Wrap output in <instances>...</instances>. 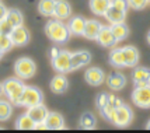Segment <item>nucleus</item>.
Here are the masks:
<instances>
[{
  "label": "nucleus",
  "instance_id": "nucleus-1",
  "mask_svg": "<svg viewBox=\"0 0 150 133\" xmlns=\"http://www.w3.org/2000/svg\"><path fill=\"white\" fill-rule=\"evenodd\" d=\"M45 34L46 37L49 38V39L55 42V44H58V45H63L66 44L69 38H70V31H69V28L67 25H65L62 20H51L46 23L45 25Z\"/></svg>",
  "mask_w": 150,
  "mask_h": 133
},
{
  "label": "nucleus",
  "instance_id": "nucleus-2",
  "mask_svg": "<svg viewBox=\"0 0 150 133\" xmlns=\"http://www.w3.org/2000/svg\"><path fill=\"white\" fill-rule=\"evenodd\" d=\"M128 0H111V4L108 7V10L105 11L104 17L110 21L111 24L115 23H124L128 11Z\"/></svg>",
  "mask_w": 150,
  "mask_h": 133
},
{
  "label": "nucleus",
  "instance_id": "nucleus-3",
  "mask_svg": "<svg viewBox=\"0 0 150 133\" xmlns=\"http://www.w3.org/2000/svg\"><path fill=\"white\" fill-rule=\"evenodd\" d=\"M24 83L18 79H7L4 83H3V90H4V94L8 98L10 102H13L16 105H18L20 98L24 93Z\"/></svg>",
  "mask_w": 150,
  "mask_h": 133
},
{
  "label": "nucleus",
  "instance_id": "nucleus-4",
  "mask_svg": "<svg viewBox=\"0 0 150 133\" xmlns=\"http://www.w3.org/2000/svg\"><path fill=\"white\" fill-rule=\"evenodd\" d=\"M14 72H16V76L21 80L31 79L37 73V65L30 58H20L14 63Z\"/></svg>",
  "mask_w": 150,
  "mask_h": 133
},
{
  "label": "nucleus",
  "instance_id": "nucleus-5",
  "mask_svg": "<svg viewBox=\"0 0 150 133\" xmlns=\"http://www.w3.org/2000/svg\"><path fill=\"white\" fill-rule=\"evenodd\" d=\"M42 101H44V94H42V91L39 88L25 86L24 93H23L21 98H20L18 105L30 108V106H34V105H37V104H41Z\"/></svg>",
  "mask_w": 150,
  "mask_h": 133
},
{
  "label": "nucleus",
  "instance_id": "nucleus-6",
  "mask_svg": "<svg viewBox=\"0 0 150 133\" xmlns=\"http://www.w3.org/2000/svg\"><path fill=\"white\" fill-rule=\"evenodd\" d=\"M132 120H133V112H132L131 106L122 104V105L118 106L117 109L114 111V115H112L110 122H112L115 126L124 127V126L131 125Z\"/></svg>",
  "mask_w": 150,
  "mask_h": 133
},
{
  "label": "nucleus",
  "instance_id": "nucleus-7",
  "mask_svg": "<svg viewBox=\"0 0 150 133\" xmlns=\"http://www.w3.org/2000/svg\"><path fill=\"white\" fill-rule=\"evenodd\" d=\"M52 67L58 73L72 72V53L69 51H60L58 56L52 59Z\"/></svg>",
  "mask_w": 150,
  "mask_h": 133
},
{
  "label": "nucleus",
  "instance_id": "nucleus-8",
  "mask_svg": "<svg viewBox=\"0 0 150 133\" xmlns=\"http://www.w3.org/2000/svg\"><path fill=\"white\" fill-rule=\"evenodd\" d=\"M132 101L139 108L149 109L150 108V86L135 87L132 93Z\"/></svg>",
  "mask_w": 150,
  "mask_h": 133
},
{
  "label": "nucleus",
  "instance_id": "nucleus-9",
  "mask_svg": "<svg viewBox=\"0 0 150 133\" xmlns=\"http://www.w3.org/2000/svg\"><path fill=\"white\" fill-rule=\"evenodd\" d=\"M10 38L13 41L14 46H24L30 42V32L24 25L14 27L10 34Z\"/></svg>",
  "mask_w": 150,
  "mask_h": 133
},
{
  "label": "nucleus",
  "instance_id": "nucleus-10",
  "mask_svg": "<svg viewBox=\"0 0 150 133\" xmlns=\"http://www.w3.org/2000/svg\"><path fill=\"white\" fill-rule=\"evenodd\" d=\"M107 86L110 87V90L112 91H119V90H122L125 86H126V77H125L124 73H121V72H111V73L107 76Z\"/></svg>",
  "mask_w": 150,
  "mask_h": 133
},
{
  "label": "nucleus",
  "instance_id": "nucleus-11",
  "mask_svg": "<svg viewBox=\"0 0 150 133\" xmlns=\"http://www.w3.org/2000/svg\"><path fill=\"white\" fill-rule=\"evenodd\" d=\"M84 79L90 86L98 87L105 81V74H104V72H103L101 69H98V67H90V69L86 70Z\"/></svg>",
  "mask_w": 150,
  "mask_h": 133
},
{
  "label": "nucleus",
  "instance_id": "nucleus-12",
  "mask_svg": "<svg viewBox=\"0 0 150 133\" xmlns=\"http://www.w3.org/2000/svg\"><path fill=\"white\" fill-rule=\"evenodd\" d=\"M132 80L135 87H143V86H150V69L147 67H136L132 72Z\"/></svg>",
  "mask_w": 150,
  "mask_h": 133
},
{
  "label": "nucleus",
  "instance_id": "nucleus-13",
  "mask_svg": "<svg viewBox=\"0 0 150 133\" xmlns=\"http://www.w3.org/2000/svg\"><path fill=\"white\" fill-rule=\"evenodd\" d=\"M91 62V53L88 51H77L72 53V70H77L80 67L90 65Z\"/></svg>",
  "mask_w": 150,
  "mask_h": 133
},
{
  "label": "nucleus",
  "instance_id": "nucleus-14",
  "mask_svg": "<svg viewBox=\"0 0 150 133\" xmlns=\"http://www.w3.org/2000/svg\"><path fill=\"white\" fill-rule=\"evenodd\" d=\"M101 45V46H114V45H117V39H115V37H114V34L111 31V27H104L101 28V31L98 34L97 39H96Z\"/></svg>",
  "mask_w": 150,
  "mask_h": 133
},
{
  "label": "nucleus",
  "instance_id": "nucleus-15",
  "mask_svg": "<svg viewBox=\"0 0 150 133\" xmlns=\"http://www.w3.org/2000/svg\"><path fill=\"white\" fill-rule=\"evenodd\" d=\"M27 113L33 118V120L35 123H39V122H45L46 116H48L49 112H48L46 106L41 102V104H37V105H34V106H30Z\"/></svg>",
  "mask_w": 150,
  "mask_h": 133
},
{
  "label": "nucleus",
  "instance_id": "nucleus-16",
  "mask_svg": "<svg viewBox=\"0 0 150 133\" xmlns=\"http://www.w3.org/2000/svg\"><path fill=\"white\" fill-rule=\"evenodd\" d=\"M70 14H72V6L69 4V1H66V0H56L55 11H53L55 18L66 20V18L70 17Z\"/></svg>",
  "mask_w": 150,
  "mask_h": 133
},
{
  "label": "nucleus",
  "instance_id": "nucleus-17",
  "mask_svg": "<svg viewBox=\"0 0 150 133\" xmlns=\"http://www.w3.org/2000/svg\"><path fill=\"white\" fill-rule=\"evenodd\" d=\"M103 28V24L100 21L96 20H87L86 21V27H84V32H83V37L87 38V39H97L98 34Z\"/></svg>",
  "mask_w": 150,
  "mask_h": 133
},
{
  "label": "nucleus",
  "instance_id": "nucleus-18",
  "mask_svg": "<svg viewBox=\"0 0 150 133\" xmlns=\"http://www.w3.org/2000/svg\"><path fill=\"white\" fill-rule=\"evenodd\" d=\"M45 123L48 129L52 130H59V129H65V119L63 116L58 112H49L45 119Z\"/></svg>",
  "mask_w": 150,
  "mask_h": 133
},
{
  "label": "nucleus",
  "instance_id": "nucleus-19",
  "mask_svg": "<svg viewBox=\"0 0 150 133\" xmlns=\"http://www.w3.org/2000/svg\"><path fill=\"white\" fill-rule=\"evenodd\" d=\"M49 87H51V90H52L55 94H62L67 90L69 81H67V79H66V76H63V73H59L58 76H55V77L52 79Z\"/></svg>",
  "mask_w": 150,
  "mask_h": 133
},
{
  "label": "nucleus",
  "instance_id": "nucleus-20",
  "mask_svg": "<svg viewBox=\"0 0 150 133\" xmlns=\"http://www.w3.org/2000/svg\"><path fill=\"white\" fill-rule=\"evenodd\" d=\"M86 18L84 17H80V15H76L73 17L72 20L69 21L67 24V28L72 35H83L84 32V27H86Z\"/></svg>",
  "mask_w": 150,
  "mask_h": 133
},
{
  "label": "nucleus",
  "instance_id": "nucleus-21",
  "mask_svg": "<svg viewBox=\"0 0 150 133\" xmlns=\"http://www.w3.org/2000/svg\"><path fill=\"white\" fill-rule=\"evenodd\" d=\"M125 55V67H135L139 63V51L135 46H125L124 48Z\"/></svg>",
  "mask_w": 150,
  "mask_h": 133
},
{
  "label": "nucleus",
  "instance_id": "nucleus-22",
  "mask_svg": "<svg viewBox=\"0 0 150 133\" xmlns=\"http://www.w3.org/2000/svg\"><path fill=\"white\" fill-rule=\"evenodd\" d=\"M111 31L115 37L117 42H121L124 41L125 38H128L129 35V28L125 23H115V24H111Z\"/></svg>",
  "mask_w": 150,
  "mask_h": 133
},
{
  "label": "nucleus",
  "instance_id": "nucleus-23",
  "mask_svg": "<svg viewBox=\"0 0 150 133\" xmlns=\"http://www.w3.org/2000/svg\"><path fill=\"white\" fill-rule=\"evenodd\" d=\"M110 63L114 67H125L124 48H114L110 53Z\"/></svg>",
  "mask_w": 150,
  "mask_h": 133
},
{
  "label": "nucleus",
  "instance_id": "nucleus-24",
  "mask_svg": "<svg viewBox=\"0 0 150 133\" xmlns=\"http://www.w3.org/2000/svg\"><path fill=\"white\" fill-rule=\"evenodd\" d=\"M111 4V0H90V10L97 15H104Z\"/></svg>",
  "mask_w": 150,
  "mask_h": 133
},
{
  "label": "nucleus",
  "instance_id": "nucleus-25",
  "mask_svg": "<svg viewBox=\"0 0 150 133\" xmlns=\"http://www.w3.org/2000/svg\"><path fill=\"white\" fill-rule=\"evenodd\" d=\"M16 127L20 130H33V129H35V122L28 113H23L16 120Z\"/></svg>",
  "mask_w": 150,
  "mask_h": 133
},
{
  "label": "nucleus",
  "instance_id": "nucleus-26",
  "mask_svg": "<svg viewBox=\"0 0 150 133\" xmlns=\"http://www.w3.org/2000/svg\"><path fill=\"white\" fill-rule=\"evenodd\" d=\"M55 4H56V0H41L38 3V10L42 15H53L55 11Z\"/></svg>",
  "mask_w": 150,
  "mask_h": 133
},
{
  "label": "nucleus",
  "instance_id": "nucleus-27",
  "mask_svg": "<svg viewBox=\"0 0 150 133\" xmlns=\"http://www.w3.org/2000/svg\"><path fill=\"white\" fill-rule=\"evenodd\" d=\"M11 113H13V106L10 104V101L0 100V122L8 120Z\"/></svg>",
  "mask_w": 150,
  "mask_h": 133
},
{
  "label": "nucleus",
  "instance_id": "nucleus-28",
  "mask_svg": "<svg viewBox=\"0 0 150 133\" xmlns=\"http://www.w3.org/2000/svg\"><path fill=\"white\" fill-rule=\"evenodd\" d=\"M6 18L11 23V25H13V27L23 25V21H24V17H23L21 11H20V10H17V8H11V10H8Z\"/></svg>",
  "mask_w": 150,
  "mask_h": 133
},
{
  "label": "nucleus",
  "instance_id": "nucleus-29",
  "mask_svg": "<svg viewBox=\"0 0 150 133\" xmlns=\"http://www.w3.org/2000/svg\"><path fill=\"white\" fill-rule=\"evenodd\" d=\"M96 123H97V119L96 116L90 112H86L81 115L80 118V126L83 129H94L96 127Z\"/></svg>",
  "mask_w": 150,
  "mask_h": 133
},
{
  "label": "nucleus",
  "instance_id": "nucleus-30",
  "mask_svg": "<svg viewBox=\"0 0 150 133\" xmlns=\"http://www.w3.org/2000/svg\"><path fill=\"white\" fill-rule=\"evenodd\" d=\"M13 46H14V44H13V41H11V38H10V35L0 34V49L3 52H8Z\"/></svg>",
  "mask_w": 150,
  "mask_h": 133
},
{
  "label": "nucleus",
  "instance_id": "nucleus-31",
  "mask_svg": "<svg viewBox=\"0 0 150 133\" xmlns=\"http://www.w3.org/2000/svg\"><path fill=\"white\" fill-rule=\"evenodd\" d=\"M150 0H128V4L133 10H143L144 7H147Z\"/></svg>",
  "mask_w": 150,
  "mask_h": 133
},
{
  "label": "nucleus",
  "instance_id": "nucleus-32",
  "mask_svg": "<svg viewBox=\"0 0 150 133\" xmlns=\"http://www.w3.org/2000/svg\"><path fill=\"white\" fill-rule=\"evenodd\" d=\"M114 111H115V108L112 105H110V104H107L105 106H103L101 109H100V112H101V115H103V118H105L107 120H111L112 115H114Z\"/></svg>",
  "mask_w": 150,
  "mask_h": 133
},
{
  "label": "nucleus",
  "instance_id": "nucleus-33",
  "mask_svg": "<svg viewBox=\"0 0 150 133\" xmlns=\"http://www.w3.org/2000/svg\"><path fill=\"white\" fill-rule=\"evenodd\" d=\"M13 28L14 27L11 25V23L7 20V18L0 21V34H7V35H10L11 31H13Z\"/></svg>",
  "mask_w": 150,
  "mask_h": 133
},
{
  "label": "nucleus",
  "instance_id": "nucleus-34",
  "mask_svg": "<svg viewBox=\"0 0 150 133\" xmlns=\"http://www.w3.org/2000/svg\"><path fill=\"white\" fill-rule=\"evenodd\" d=\"M108 104V94L105 93H100L96 98V105H97L98 109H101L103 106H105Z\"/></svg>",
  "mask_w": 150,
  "mask_h": 133
},
{
  "label": "nucleus",
  "instance_id": "nucleus-35",
  "mask_svg": "<svg viewBox=\"0 0 150 133\" xmlns=\"http://www.w3.org/2000/svg\"><path fill=\"white\" fill-rule=\"evenodd\" d=\"M108 104H110V105H112L115 109H117L118 106H121L124 102H122V100H121V98L115 97L114 94H108Z\"/></svg>",
  "mask_w": 150,
  "mask_h": 133
},
{
  "label": "nucleus",
  "instance_id": "nucleus-36",
  "mask_svg": "<svg viewBox=\"0 0 150 133\" xmlns=\"http://www.w3.org/2000/svg\"><path fill=\"white\" fill-rule=\"evenodd\" d=\"M7 13H8L7 7L4 6V4H1V3H0V21L6 18V17H7Z\"/></svg>",
  "mask_w": 150,
  "mask_h": 133
},
{
  "label": "nucleus",
  "instance_id": "nucleus-37",
  "mask_svg": "<svg viewBox=\"0 0 150 133\" xmlns=\"http://www.w3.org/2000/svg\"><path fill=\"white\" fill-rule=\"evenodd\" d=\"M59 53H60V49H59V48H56V46H53L52 49H51V60H52L53 58H56Z\"/></svg>",
  "mask_w": 150,
  "mask_h": 133
},
{
  "label": "nucleus",
  "instance_id": "nucleus-38",
  "mask_svg": "<svg viewBox=\"0 0 150 133\" xmlns=\"http://www.w3.org/2000/svg\"><path fill=\"white\" fill-rule=\"evenodd\" d=\"M35 129L37 130H46L48 126H46L45 122H39V123H35Z\"/></svg>",
  "mask_w": 150,
  "mask_h": 133
},
{
  "label": "nucleus",
  "instance_id": "nucleus-39",
  "mask_svg": "<svg viewBox=\"0 0 150 133\" xmlns=\"http://www.w3.org/2000/svg\"><path fill=\"white\" fill-rule=\"evenodd\" d=\"M1 94H4V90H3V84H0V97H1Z\"/></svg>",
  "mask_w": 150,
  "mask_h": 133
},
{
  "label": "nucleus",
  "instance_id": "nucleus-40",
  "mask_svg": "<svg viewBox=\"0 0 150 133\" xmlns=\"http://www.w3.org/2000/svg\"><path fill=\"white\" fill-rule=\"evenodd\" d=\"M147 42H149V45H150V31L147 32Z\"/></svg>",
  "mask_w": 150,
  "mask_h": 133
},
{
  "label": "nucleus",
  "instance_id": "nucleus-41",
  "mask_svg": "<svg viewBox=\"0 0 150 133\" xmlns=\"http://www.w3.org/2000/svg\"><path fill=\"white\" fill-rule=\"evenodd\" d=\"M146 129H149V130H150V120L147 122V125H146Z\"/></svg>",
  "mask_w": 150,
  "mask_h": 133
},
{
  "label": "nucleus",
  "instance_id": "nucleus-42",
  "mask_svg": "<svg viewBox=\"0 0 150 133\" xmlns=\"http://www.w3.org/2000/svg\"><path fill=\"white\" fill-rule=\"evenodd\" d=\"M3 53H4V52H3V51H1V49H0V59H1V58H3Z\"/></svg>",
  "mask_w": 150,
  "mask_h": 133
},
{
  "label": "nucleus",
  "instance_id": "nucleus-43",
  "mask_svg": "<svg viewBox=\"0 0 150 133\" xmlns=\"http://www.w3.org/2000/svg\"><path fill=\"white\" fill-rule=\"evenodd\" d=\"M149 84H150V80H149Z\"/></svg>",
  "mask_w": 150,
  "mask_h": 133
}]
</instances>
